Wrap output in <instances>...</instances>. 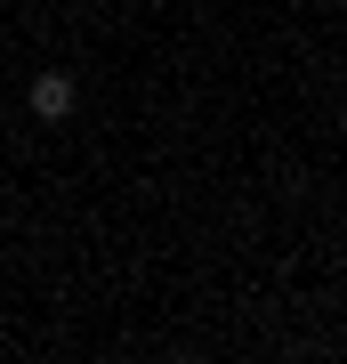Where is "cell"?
Wrapping results in <instances>:
<instances>
[{
  "mask_svg": "<svg viewBox=\"0 0 347 364\" xmlns=\"http://www.w3.org/2000/svg\"><path fill=\"white\" fill-rule=\"evenodd\" d=\"M73 105H81L73 73H40V81H33V114H40V122H65Z\"/></svg>",
  "mask_w": 347,
  "mask_h": 364,
  "instance_id": "obj_1",
  "label": "cell"
}]
</instances>
